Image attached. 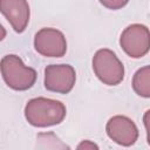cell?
<instances>
[{
  "instance_id": "6da1fadb",
  "label": "cell",
  "mask_w": 150,
  "mask_h": 150,
  "mask_svg": "<svg viewBox=\"0 0 150 150\" xmlns=\"http://www.w3.org/2000/svg\"><path fill=\"white\" fill-rule=\"evenodd\" d=\"M67 114L66 105L57 100L47 97H34L25 107L27 122L36 128H47L60 124Z\"/></svg>"
},
{
  "instance_id": "7a4b0ae2",
  "label": "cell",
  "mask_w": 150,
  "mask_h": 150,
  "mask_svg": "<svg viewBox=\"0 0 150 150\" xmlns=\"http://www.w3.org/2000/svg\"><path fill=\"white\" fill-rule=\"evenodd\" d=\"M0 67L5 83L13 90H28L34 86L36 81L35 69L26 66L21 57L15 54L5 55L1 59Z\"/></svg>"
},
{
  "instance_id": "3957f363",
  "label": "cell",
  "mask_w": 150,
  "mask_h": 150,
  "mask_svg": "<svg viewBox=\"0 0 150 150\" xmlns=\"http://www.w3.org/2000/svg\"><path fill=\"white\" fill-rule=\"evenodd\" d=\"M91 63L94 74L103 84L117 86L123 81L124 66L111 49H98L94 54Z\"/></svg>"
},
{
  "instance_id": "277c9868",
  "label": "cell",
  "mask_w": 150,
  "mask_h": 150,
  "mask_svg": "<svg viewBox=\"0 0 150 150\" xmlns=\"http://www.w3.org/2000/svg\"><path fill=\"white\" fill-rule=\"evenodd\" d=\"M120 46L128 56L143 57L150 50V29L142 23L129 25L121 33Z\"/></svg>"
},
{
  "instance_id": "5b68a950",
  "label": "cell",
  "mask_w": 150,
  "mask_h": 150,
  "mask_svg": "<svg viewBox=\"0 0 150 150\" xmlns=\"http://www.w3.org/2000/svg\"><path fill=\"white\" fill-rule=\"evenodd\" d=\"M35 50L46 57H62L67 52V40L63 33L56 28L45 27L34 36Z\"/></svg>"
},
{
  "instance_id": "8992f818",
  "label": "cell",
  "mask_w": 150,
  "mask_h": 150,
  "mask_svg": "<svg viewBox=\"0 0 150 150\" xmlns=\"http://www.w3.org/2000/svg\"><path fill=\"white\" fill-rule=\"evenodd\" d=\"M76 82L75 69L70 64H49L45 68V88L56 94H68Z\"/></svg>"
},
{
  "instance_id": "52a82bcc",
  "label": "cell",
  "mask_w": 150,
  "mask_h": 150,
  "mask_svg": "<svg viewBox=\"0 0 150 150\" xmlns=\"http://www.w3.org/2000/svg\"><path fill=\"white\" fill-rule=\"evenodd\" d=\"M105 131L112 142L122 146L134 145L138 138L137 125L131 118L124 115H115L110 117L107 122Z\"/></svg>"
},
{
  "instance_id": "ba28073f",
  "label": "cell",
  "mask_w": 150,
  "mask_h": 150,
  "mask_svg": "<svg viewBox=\"0 0 150 150\" xmlns=\"http://www.w3.org/2000/svg\"><path fill=\"white\" fill-rule=\"evenodd\" d=\"M0 11L16 33L28 26L30 9L27 0H0Z\"/></svg>"
},
{
  "instance_id": "9c48e42d",
  "label": "cell",
  "mask_w": 150,
  "mask_h": 150,
  "mask_svg": "<svg viewBox=\"0 0 150 150\" xmlns=\"http://www.w3.org/2000/svg\"><path fill=\"white\" fill-rule=\"evenodd\" d=\"M131 86L138 96L150 98V64L136 70L132 76Z\"/></svg>"
},
{
  "instance_id": "30bf717a",
  "label": "cell",
  "mask_w": 150,
  "mask_h": 150,
  "mask_svg": "<svg viewBox=\"0 0 150 150\" xmlns=\"http://www.w3.org/2000/svg\"><path fill=\"white\" fill-rule=\"evenodd\" d=\"M38 142L40 143V148L43 149H69L67 144H64L54 132H42L39 134L36 137Z\"/></svg>"
},
{
  "instance_id": "8fae6325",
  "label": "cell",
  "mask_w": 150,
  "mask_h": 150,
  "mask_svg": "<svg viewBox=\"0 0 150 150\" xmlns=\"http://www.w3.org/2000/svg\"><path fill=\"white\" fill-rule=\"evenodd\" d=\"M98 1L105 8L112 9V11L121 9V8H123L129 2V0H98Z\"/></svg>"
},
{
  "instance_id": "7c38bea8",
  "label": "cell",
  "mask_w": 150,
  "mask_h": 150,
  "mask_svg": "<svg viewBox=\"0 0 150 150\" xmlns=\"http://www.w3.org/2000/svg\"><path fill=\"white\" fill-rule=\"evenodd\" d=\"M76 148H77L79 150H94V149H95V150H98V145H97L96 143L89 141V139L82 141Z\"/></svg>"
},
{
  "instance_id": "4fadbf2b",
  "label": "cell",
  "mask_w": 150,
  "mask_h": 150,
  "mask_svg": "<svg viewBox=\"0 0 150 150\" xmlns=\"http://www.w3.org/2000/svg\"><path fill=\"white\" fill-rule=\"evenodd\" d=\"M143 124L146 131V141H148V144L150 145V109L146 110L143 115Z\"/></svg>"
}]
</instances>
